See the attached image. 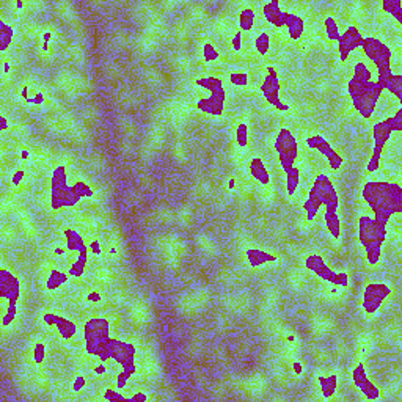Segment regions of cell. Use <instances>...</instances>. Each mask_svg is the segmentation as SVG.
Returning a JSON list of instances; mask_svg holds the SVG:
<instances>
[{
  "instance_id": "6da1fadb",
  "label": "cell",
  "mask_w": 402,
  "mask_h": 402,
  "mask_svg": "<svg viewBox=\"0 0 402 402\" xmlns=\"http://www.w3.org/2000/svg\"><path fill=\"white\" fill-rule=\"evenodd\" d=\"M363 200L374 212V222L387 226L393 214L402 210V188L397 182L369 181L362 190Z\"/></svg>"
},
{
  "instance_id": "7a4b0ae2",
  "label": "cell",
  "mask_w": 402,
  "mask_h": 402,
  "mask_svg": "<svg viewBox=\"0 0 402 402\" xmlns=\"http://www.w3.org/2000/svg\"><path fill=\"white\" fill-rule=\"evenodd\" d=\"M338 206H340V195H338L332 179L324 173L317 175L303 203L306 219L311 222L321 207H324L325 210H338Z\"/></svg>"
},
{
  "instance_id": "3957f363",
  "label": "cell",
  "mask_w": 402,
  "mask_h": 402,
  "mask_svg": "<svg viewBox=\"0 0 402 402\" xmlns=\"http://www.w3.org/2000/svg\"><path fill=\"white\" fill-rule=\"evenodd\" d=\"M83 338H85V350L98 357L102 363L112 360V338L110 322L104 317H93L83 325Z\"/></svg>"
},
{
  "instance_id": "277c9868",
  "label": "cell",
  "mask_w": 402,
  "mask_h": 402,
  "mask_svg": "<svg viewBox=\"0 0 402 402\" xmlns=\"http://www.w3.org/2000/svg\"><path fill=\"white\" fill-rule=\"evenodd\" d=\"M79 197L68 185V176L65 165H58L51 178V207L58 210L61 207H73L79 203Z\"/></svg>"
},
{
  "instance_id": "5b68a950",
  "label": "cell",
  "mask_w": 402,
  "mask_h": 402,
  "mask_svg": "<svg viewBox=\"0 0 402 402\" xmlns=\"http://www.w3.org/2000/svg\"><path fill=\"white\" fill-rule=\"evenodd\" d=\"M273 148H275V151H277L281 168L285 172H288L289 168L294 167L295 160L299 157V145H297V140H295L294 134L286 128L280 129L277 138H275Z\"/></svg>"
},
{
  "instance_id": "8992f818",
  "label": "cell",
  "mask_w": 402,
  "mask_h": 402,
  "mask_svg": "<svg viewBox=\"0 0 402 402\" xmlns=\"http://www.w3.org/2000/svg\"><path fill=\"white\" fill-rule=\"evenodd\" d=\"M382 93H384V87L380 85L377 80H371L363 87L362 91L352 98L353 109L365 120H369L374 115V110L377 107V102L380 96H382Z\"/></svg>"
},
{
  "instance_id": "52a82bcc",
  "label": "cell",
  "mask_w": 402,
  "mask_h": 402,
  "mask_svg": "<svg viewBox=\"0 0 402 402\" xmlns=\"http://www.w3.org/2000/svg\"><path fill=\"white\" fill-rule=\"evenodd\" d=\"M305 267L308 270L314 272L321 280L328 281L333 286H340V288H347L349 286V275L346 272H335V270H332L321 255H308L305 258Z\"/></svg>"
},
{
  "instance_id": "ba28073f",
  "label": "cell",
  "mask_w": 402,
  "mask_h": 402,
  "mask_svg": "<svg viewBox=\"0 0 402 402\" xmlns=\"http://www.w3.org/2000/svg\"><path fill=\"white\" fill-rule=\"evenodd\" d=\"M391 134H393V129H391V124H390V118L374 124V128H372L374 150H372V156L369 157L368 165H366V170L369 173H374L380 168V159H382V153L385 150V145L390 140Z\"/></svg>"
},
{
  "instance_id": "9c48e42d",
  "label": "cell",
  "mask_w": 402,
  "mask_h": 402,
  "mask_svg": "<svg viewBox=\"0 0 402 402\" xmlns=\"http://www.w3.org/2000/svg\"><path fill=\"white\" fill-rule=\"evenodd\" d=\"M358 238L362 245L366 248L380 247L387 241V226H382L374 222V219L368 216H362L358 219Z\"/></svg>"
},
{
  "instance_id": "30bf717a",
  "label": "cell",
  "mask_w": 402,
  "mask_h": 402,
  "mask_svg": "<svg viewBox=\"0 0 402 402\" xmlns=\"http://www.w3.org/2000/svg\"><path fill=\"white\" fill-rule=\"evenodd\" d=\"M362 49H363L365 55L375 65L377 69L385 68V66H391L393 52L379 38H365L363 43H362Z\"/></svg>"
},
{
  "instance_id": "8fae6325",
  "label": "cell",
  "mask_w": 402,
  "mask_h": 402,
  "mask_svg": "<svg viewBox=\"0 0 402 402\" xmlns=\"http://www.w3.org/2000/svg\"><path fill=\"white\" fill-rule=\"evenodd\" d=\"M391 289L387 283H369L363 292L362 306L366 314H374L390 297Z\"/></svg>"
},
{
  "instance_id": "7c38bea8",
  "label": "cell",
  "mask_w": 402,
  "mask_h": 402,
  "mask_svg": "<svg viewBox=\"0 0 402 402\" xmlns=\"http://www.w3.org/2000/svg\"><path fill=\"white\" fill-rule=\"evenodd\" d=\"M261 93L264 94L266 101L273 105L277 110H281V112H288L289 110V105L283 104L281 99H280V79H278V74L275 71L273 66H269L267 68V74H266V79L261 85Z\"/></svg>"
},
{
  "instance_id": "4fadbf2b",
  "label": "cell",
  "mask_w": 402,
  "mask_h": 402,
  "mask_svg": "<svg viewBox=\"0 0 402 402\" xmlns=\"http://www.w3.org/2000/svg\"><path fill=\"white\" fill-rule=\"evenodd\" d=\"M112 360L118 365H121V368L134 375L137 372V366H135V353L137 349L132 343H124V341H118V340H112Z\"/></svg>"
},
{
  "instance_id": "5bb4252c",
  "label": "cell",
  "mask_w": 402,
  "mask_h": 402,
  "mask_svg": "<svg viewBox=\"0 0 402 402\" xmlns=\"http://www.w3.org/2000/svg\"><path fill=\"white\" fill-rule=\"evenodd\" d=\"M306 145L311 148V150L319 151L328 162V167L332 168L333 172L340 170L343 165V157L341 154L333 150V146L330 145V141H327L322 135H311L310 138H306Z\"/></svg>"
},
{
  "instance_id": "9a60e30c",
  "label": "cell",
  "mask_w": 402,
  "mask_h": 402,
  "mask_svg": "<svg viewBox=\"0 0 402 402\" xmlns=\"http://www.w3.org/2000/svg\"><path fill=\"white\" fill-rule=\"evenodd\" d=\"M363 39L365 38H363L362 32L358 30V27H355V26L347 27L346 32L341 33L340 39H338V54H340V60L347 61L349 55L357 48H362Z\"/></svg>"
},
{
  "instance_id": "2e32d148",
  "label": "cell",
  "mask_w": 402,
  "mask_h": 402,
  "mask_svg": "<svg viewBox=\"0 0 402 402\" xmlns=\"http://www.w3.org/2000/svg\"><path fill=\"white\" fill-rule=\"evenodd\" d=\"M19 297L20 283L17 277L7 269H0V299L10 303H17Z\"/></svg>"
},
{
  "instance_id": "e0dca14e",
  "label": "cell",
  "mask_w": 402,
  "mask_h": 402,
  "mask_svg": "<svg viewBox=\"0 0 402 402\" xmlns=\"http://www.w3.org/2000/svg\"><path fill=\"white\" fill-rule=\"evenodd\" d=\"M352 380L353 384L357 385V388L365 394L366 399L369 400H377L380 397V391L379 388L371 382L368 374H366V369L363 365H357L352 371Z\"/></svg>"
},
{
  "instance_id": "ac0fdd59",
  "label": "cell",
  "mask_w": 402,
  "mask_h": 402,
  "mask_svg": "<svg viewBox=\"0 0 402 402\" xmlns=\"http://www.w3.org/2000/svg\"><path fill=\"white\" fill-rule=\"evenodd\" d=\"M225 99H226L225 90L210 93L209 98H201L197 102V109L204 112V113H207V115L220 116L223 113V110H225Z\"/></svg>"
},
{
  "instance_id": "d6986e66",
  "label": "cell",
  "mask_w": 402,
  "mask_h": 402,
  "mask_svg": "<svg viewBox=\"0 0 402 402\" xmlns=\"http://www.w3.org/2000/svg\"><path fill=\"white\" fill-rule=\"evenodd\" d=\"M263 13L267 19V22H270L275 27H285L286 22V11L281 10V5L278 0H272V2L266 4L263 7Z\"/></svg>"
},
{
  "instance_id": "ffe728a7",
  "label": "cell",
  "mask_w": 402,
  "mask_h": 402,
  "mask_svg": "<svg viewBox=\"0 0 402 402\" xmlns=\"http://www.w3.org/2000/svg\"><path fill=\"white\" fill-rule=\"evenodd\" d=\"M248 170H250V175L255 178L259 184H263V185L270 184V173H269L267 167L264 165L261 157H253L248 163Z\"/></svg>"
},
{
  "instance_id": "44dd1931",
  "label": "cell",
  "mask_w": 402,
  "mask_h": 402,
  "mask_svg": "<svg viewBox=\"0 0 402 402\" xmlns=\"http://www.w3.org/2000/svg\"><path fill=\"white\" fill-rule=\"evenodd\" d=\"M285 27L288 29L289 38H292L294 41H297V39L303 35V32H305V20H303V17H300V16H297V14L286 13Z\"/></svg>"
},
{
  "instance_id": "7402d4cb",
  "label": "cell",
  "mask_w": 402,
  "mask_h": 402,
  "mask_svg": "<svg viewBox=\"0 0 402 402\" xmlns=\"http://www.w3.org/2000/svg\"><path fill=\"white\" fill-rule=\"evenodd\" d=\"M245 255H247L248 264L253 266V267H259L263 264L277 261V256H275V255H270V253H267L264 250H259V248H248Z\"/></svg>"
},
{
  "instance_id": "603a6c76",
  "label": "cell",
  "mask_w": 402,
  "mask_h": 402,
  "mask_svg": "<svg viewBox=\"0 0 402 402\" xmlns=\"http://www.w3.org/2000/svg\"><path fill=\"white\" fill-rule=\"evenodd\" d=\"M324 222L328 229V232L333 236V239L341 238V222L338 217V210H325L324 209Z\"/></svg>"
},
{
  "instance_id": "cb8c5ba5",
  "label": "cell",
  "mask_w": 402,
  "mask_h": 402,
  "mask_svg": "<svg viewBox=\"0 0 402 402\" xmlns=\"http://www.w3.org/2000/svg\"><path fill=\"white\" fill-rule=\"evenodd\" d=\"M54 327L57 328L58 335L63 338V340H71V338L77 333V325H76V322L66 319V317H61V316H57Z\"/></svg>"
},
{
  "instance_id": "d4e9b609",
  "label": "cell",
  "mask_w": 402,
  "mask_h": 402,
  "mask_svg": "<svg viewBox=\"0 0 402 402\" xmlns=\"http://www.w3.org/2000/svg\"><path fill=\"white\" fill-rule=\"evenodd\" d=\"M63 234H65V239H66V250L69 251H80L82 248H85L87 244L85 241L82 239V236L76 229H71V228H66L63 231Z\"/></svg>"
},
{
  "instance_id": "484cf974",
  "label": "cell",
  "mask_w": 402,
  "mask_h": 402,
  "mask_svg": "<svg viewBox=\"0 0 402 402\" xmlns=\"http://www.w3.org/2000/svg\"><path fill=\"white\" fill-rule=\"evenodd\" d=\"M286 173V192L289 197H292L295 192H297V188H299V184H300V168L299 167H292L289 168Z\"/></svg>"
},
{
  "instance_id": "4316f807",
  "label": "cell",
  "mask_w": 402,
  "mask_h": 402,
  "mask_svg": "<svg viewBox=\"0 0 402 402\" xmlns=\"http://www.w3.org/2000/svg\"><path fill=\"white\" fill-rule=\"evenodd\" d=\"M79 253V256H77V259H76V263L71 266V269H69V277H82V273L85 272V269H87V263H88V247H85V248H82L80 251H77Z\"/></svg>"
},
{
  "instance_id": "83f0119b",
  "label": "cell",
  "mask_w": 402,
  "mask_h": 402,
  "mask_svg": "<svg viewBox=\"0 0 402 402\" xmlns=\"http://www.w3.org/2000/svg\"><path fill=\"white\" fill-rule=\"evenodd\" d=\"M195 83L198 87L207 90L209 93H216V91H220V90H225L223 88V80L220 77H216V76H210V77H203V79H197Z\"/></svg>"
},
{
  "instance_id": "f1b7e54d",
  "label": "cell",
  "mask_w": 402,
  "mask_h": 402,
  "mask_svg": "<svg viewBox=\"0 0 402 402\" xmlns=\"http://www.w3.org/2000/svg\"><path fill=\"white\" fill-rule=\"evenodd\" d=\"M319 384H321V391L324 399H330L333 397V394L336 393L338 388V377L335 374L328 375V377H319Z\"/></svg>"
},
{
  "instance_id": "f546056e",
  "label": "cell",
  "mask_w": 402,
  "mask_h": 402,
  "mask_svg": "<svg viewBox=\"0 0 402 402\" xmlns=\"http://www.w3.org/2000/svg\"><path fill=\"white\" fill-rule=\"evenodd\" d=\"M13 43V29L5 22L4 19H0V51L5 52Z\"/></svg>"
},
{
  "instance_id": "4dcf8cb0",
  "label": "cell",
  "mask_w": 402,
  "mask_h": 402,
  "mask_svg": "<svg viewBox=\"0 0 402 402\" xmlns=\"http://www.w3.org/2000/svg\"><path fill=\"white\" fill-rule=\"evenodd\" d=\"M255 24V10L253 8H244L239 13V30L241 32H250Z\"/></svg>"
},
{
  "instance_id": "1f68e13d",
  "label": "cell",
  "mask_w": 402,
  "mask_h": 402,
  "mask_svg": "<svg viewBox=\"0 0 402 402\" xmlns=\"http://www.w3.org/2000/svg\"><path fill=\"white\" fill-rule=\"evenodd\" d=\"M352 79L358 83H362V85H366L372 80V73L369 71V68L365 65V63H357L355 68H353V76Z\"/></svg>"
},
{
  "instance_id": "d6a6232c",
  "label": "cell",
  "mask_w": 402,
  "mask_h": 402,
  "mask_svg": "<svg viewBox=\"0 0 402 402\" xmlns=\"http://www.w3.org/2000/svg\"><path fill=\"white\" fill-rule=\"evenodd\" d=\"M69 278V273H65L61 270H57V269H52L51 273H49V278H48V289H57L60 286H63Z\"/></svg>"
},
{
  "instance_id": "836d02e7",
  "label": "cell",
  "mask_w": 402,
  "mask_h": 402,
  "mask_svg": "<svg viewBox=\"0 0 402 402\" xmlns=\"http://www.w3.org/2000/svg\"><path fill=\"white\" fill-rule=\"evenodd\" d=\"M382 8L397 20V24H402V4H400V0H384Z\"/></svg>"
},
{
  "instance_id": "e575fe53",
  "label": "cell",
  "mask_w": 402,
  "mask_h": 402,
  "mask_svg": "<svg viewBox=\"0 0 402 402\" xmlns=\"http://www.w3.org/2000/svg\"><path fill=\"white\" fill-rule=\"evenodd\" d=\"M71 188H73V192L79 197V200L94 197V190H93L87 182H83V181H76V182L71 185Z\"/></svg>"
},
{
  "instance_id": "d590c367",
  "label": "cell",
  "mask_w": 402,
  "mask_h": 402,
  "mask_svg": "<svg viewBox=\"0 0 402 402\" xmlns=\"http://www.w3.org/2000/svg\"><path fill=\"white\" fill-rule=\"evenodd\" d=\"M385 90H388L390 93H393L399 102H402V76L400 74H393V77L390 79V82L387 83Z\"/></svg>"
},
{
  "instance_id": "8d00e7d4",
  "label": "cell",
  "mask_w": 402,
  "mask_h": 402,
  "mask_svg": "<svg viewBox=\"0 0 402 402\" xmlns=\"http://www.w3.org/2000/svg\"><path fill=\"white\" fill-rule=\"evenodd\" d=\"M324 27H325V32H327V38L332 39V41H338L341 36L340 33V27H338V22H336V19L328 16L325 17L324 20Z\"/></svg>"
},
{
  "instance_id": "74e56055",
  "label": "cell",
  "mask_w": 402,
  "mask_h": 402,
  "mask_svg": "<svg viewBox=\"0 0 402 402\" xmlns=\"http://www.w3.org/2000/svg\"><path fill=\"white\" fill-rule=\"evenodd\" d=\"M255 48L259 55H266L270 51V36L267 32H261L255 39Z\"/></svg>"
},
{
  "instance_id": "f35d334b",
  "label": "cell",
  "mask_w": 402,
  "mask_h": 402,
  "mask_svg": "<svg viewBox=\"0 0 402 402\" xmlns=\"http://www.w3.org/2000/svg\"><path fill=\"white\" fill-rule=\"evenodd\" d=\"M17 303H10L7 302V305L4 306V314H2V325L8 327L14 322L16 316H17V310H16Z\"/></svg>"
},
{
  "instance_id": "ab89813d",
  "label": "cell",
  "mask_w": 402,
  "mask_h": 402,
  "mask_svg": "<svg viewBox=\"0 0 402 402\" xmlns=\"http://www.w3.org/2000/svg\"><path fill=\"white\" fill-rule=\"evenodd\" d=\"M236 143L242 148L248 146V124L241 123L236 128Z\"/></svg>"
},
{
  "instance_id": "60d3db41",
  "label": "cell",
  "mask_w": 402,
  "mask_h": 402,
  "mask_svg": "<svg viewBox=\"0 0 402 402\" xmlns=\"http://www.w3.org/2000/svg\"><path fill=\"white\" fill-rule=\"evenodd\" d=\"M219 57H220V54H219V51L214 48V44L204 43V46H203V58H204V61H207V63L216 61Z\"/></svg>"
},
{
  "instance_id": "b9f144b4",
  "label": "cell",
  "mask_w": 402,
  "mask_h": 402,
  "mask_svg": "<svg viewBox=\"0 0 402 402\" xmlns=\"http://www.w3.org/2000/svg\"><path fill=\"white\" fill-rule=\"evenodd\" d=\"M229 83L236 87H247L248 85V74L247 73H231L229 74Z\"/></svg>"
},
{
  "instance_id": "7bdbcfd3",
  "label": "cell",
  "mask_w": 402,
  "mask_h": 402,
  "mask_svg": "<svg viewBox=\"0 0 402 402\" xmlns=\"http://www.w3.org/2000/svg\"><path fill=\"white\" fill-rule=\"evenodd\" d=\"M380 256H382V248H380V247L366 248V259H368L369 264L375 266L380 261Z\"/></svg>"
},
{
  "instance_id": "ee69618b",
  "label": "cell",
  "mask_w": 402,
  "mask_h": 402,
  "mask_svg": "<svg viewBox=\"0 0 402 402\" xmlns=\"http://www.w3.org/2000/svg\"><path fill=\"white\" fill-rule=\"evenodd\" d=\"M104 399L110 400V402H131V397H126V396L120 394L116 390H105Z\"/></svg>"
},
{
  "instance_id": "f6af8a7d",
  "label": "cell",
  "mask_w": 402,
  "mask_h": 402,
  "mask_svg": "<svg viewBox=\"0 0 402 402\" xmlns=\"http://www.w3.org/2000/svg\"><path fill=\"white\" fill-rule=\"evenodd\" d=\"M46 358V346L43 343H36L33 349V360L36 365H41Z\"/></svg>"
},
{
  "instance_id": "bcb514c9",
  "label": "cell",
  "mask_w": 402,
  "mask_h": 402,
  "mask_svg": "<svg viewBox=\"0 0 402 402\" xmlns=\"http://www.w3.org/2000/svg\"><path fill=\"white\" fill-rule=\"evenodd\" d=\"M390 124H391L393 132H400L402 131V110L400 109L394 113V116L390 118Z\"/></svg>"
},
{
  "instance_id": "7dc6e473",
  "label": "cell",
  "mask_w": 402,
  "mask_h": 402,
  "mask_svg": "<svg viewBox=\"0 0 402 402\" xmlns=\"http://www.w3.org/2000/svg\"><path fill=\"white\" fill-rule=\"evenodd\" d=\"M131 379V374H128L126 372L124 369L116 375V388L118 390H121V388H124L126 387V384H128V380Z\"/></svg>"
},
{
  "instance_id": "c3c4849f",
  "label": "cell",
  "mask_w": 402,
  "mask_h": 402,
  "mask_svg": "<svg viewBox=\"0 0 402 402\" xmlns=\"http://www.w3.org/2000/svg\"><path fill=\"white\" fill-rule=\"evenodd\" d=\"M231 46L236 52H239L242 49V32L241 30H238L234 33V38H232V41H231Z\"/></svg>"
},
{
  "instance_id": "681fc988",
  "label": "cell",
  "mask_w": 402,
  "mask_h": 402,
  "mask_svg": "<svg viewBox=\"0 0 402 402\" xmlns=\"http://www.w3.org/2000/svg\"><path fill=\"white\" fill-rule=\"evenodd\" d=\"M24 176H26V172L22 170V168H19V170H16V173L13 175V185H19L20 182H22V179H24Z\"/></svg>"
},
{
  "instance_id": "f907efd6",
  "label": "cell",
  "mask_w": 402,
  "mask_h": 402,
  "mask_svg": "<svg viewBox=\"0 0 402 402\" xmlns=\"http://www.w3.org/2000/svg\"><path fill=\"white\" fill-rule=\"evenodd\" d=\"M55 319H57V314H54V313H48V314L43 316L44 324L49 325V327H54V325H55Z\"/></svg>"
},
{
  "instance_id": "816d5d0a",
  "label": "cell",
  "mask_w": 402,
  "mask_h": 402,
  "mask_svg": "<svg viewBox=\"0 0 402 402\" xmlns=\"http://www.w3.org/2000/svg\"><path fill=\"white\" fill-rule=\"evenodd\" d=\"M85 385H87L85 379H83V377H77V379H76V382L73 384V390H74V391H80Z\"/></svg>"
},
{
  "instance_id": "f5cc1de1",
  "label": "cell",
  "mask_w": 402,
  "mask_h": 402,
  "mask_svg": "<svg viewBox=\"0 0 402 402\" xmlns=\"http://www.w3.org/2000/svg\"><path fill=\"white\" fill-rule=\"evenodd\" d=\"M26 102H30V104H38V105H39V104H43V102H44V96H43V93H36L33 98H29Z\"/></svg>"
},
{
  "instance_id": "db71d44e",
  "label": "cell",
  "mask_w": 402,
  "mask_h": 402,
  "mask_svg": "<svg viewBox=\"0 0 402 402\" xmlns=\"http://www.w3.org/2000/svg\"><path fill=\"white\" fill-rule=\"evenodd\" d=\"M145 400H148V396L145 394V393H135L134 396H131V402H145Z\"/></svg>"
},
{
  "instance_id": "11a10c76",
  "label": "cell",
  "mask_w": 402,
  "mask_h": 402,
  "mask_svg": "<svg viewBox=\"0 0 402 402\" xmlns=\"http://www.w3.org/2000/svg\"><path fill=\"white\" fill-rule=\"evenodd\" d=\"M10 128L8 126V120L5 115H0V131H7Z\"/></svg>"
},
{
  "instance_id": "9f6ffc18",
  "label": "cell",
  "mask_w": 402,
  "mask_h": 402,
  "mask_svg": "<svg viewBox=\"0 0 402 402\" xmlns=\"http://www.w3.org/2000/svg\"><path fill=\"white\" fill-rule=\"evenodd\" d=\"M43 39H44V44H43V51H49V39H51V33L46 32L43 35Z\"/></svg>"
},
{
  "instance_id": "6f0895ef",
  "label": "cell",
  "mask_w": 402,
  "mask_h": 402,
  "mask_svg": "<svg viewBox=\"0 0 402 402\" xmlns=\"http://www.w3.org/2000/svg\"><path fill=\"white\" fill-rule=\"evenodd\" d=\"M91 251H93V253H96V255H98V253H101L99 244H98L96 241H93V242H91Z\"/></svg>"
},
{
  "instance_id": "680465c9",
  "label": "cell",
  "mask_w": 402,
  "mask_h": 402,
  "mask_svg": "<svg viewBox=\"0 0 402 402\" xmlns=\"http://www.w3.org/2000/svg\"><path fill=\"white\" fill-rule=\"evenodd\" d=\"M105 371H107V368H105L104 365H101V366L94 368V372H96V374H104Z\"/></svg>"
},
{
  "instance_id": "91938a15",
  "label": "cell",
  "mask_w": 402,
  "mask_h": 402,
  "mask_svg": "<svg viewBox=\"0 0 402 402\" xmlns=\"http://www.w3.org/2000/svg\"><path fill=\"white\" fill-rule=\"evenodd\" d=\"M22 98H24V101H27V99H29V88H27V87H24V88H22Z\"/></svg>"
},
{
  "instance_id": "94428289",
  "label": "cell",
  "mask_w": 402,
  "mask_h": 402,
  "mask_svg": "<svg viewBox=\"0 0 402 402\" xmlns=\"http://www.w3.org/2000/svg\"><path fill=\"white\" fill-rule=\"evenodd\" d=\"M54 251H55V255L60 256V255H63V253H65V248H60V247H58V248H55Z\"/></svg>"
},
{
  "instance_id": "6125c7cd",
  "label": "cell",
  "mask_w": 402,
  "mask_h": 402,
  "mask_svg": "<svg viewBox=\"0 0 402 402\" xmlns=\"http://www.w3.org/2000/svg\"><path fill=\"white\" fill-rule=\"evenodd\" d=\"M294 371L297 372V374L300 372V363H294Z\"/></svg>"
},
{
  "instance_id": "be15d7a7",
  "label": "cell",
  "mask_w": 402,
  "mask_h": 402,
  "mask_svg": "<svg viewBox=\"0 0 402 402\" xmlns=\"http://www.w3.org/2000/svg\"><path fill=\"white\" fill-rule=\"evenodd\" d=\"M4 71H5V74H8V73H10V65H8L7 61L4 63Z\"/></svg>"
},
{
  "instance_id": "e7e4bbea",
  "label": "cell",
  "mask_w": 402,
  "mask_h": 402,
  "mask_svg": "<svg viewBox=\"0 0 402 402\" xmlns=\"http://www.w3.org/2000/svg\"><path fill=\"white\" fill-rule=\"evenodd\" d=\"M22 159H29V151H22Z\"/></svg>"
},
{
  "instance_id": "03108f58",
  "label": "cell",
  "mask_w": 402,
  "mask_h": 402,
  "mask_svg": "<svg viewBox=\"0 0 402 402\" xmlns=\"http://www.w3.org/2000/svg\"><path fill=\"white\" fill-rule=\"evenodd\" d=\"M16 7H17V8H22L24 4H22V2H16Z\"/></svg>"
}]
</instances>
